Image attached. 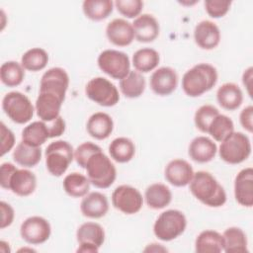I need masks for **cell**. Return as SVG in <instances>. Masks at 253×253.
Segmentation results:
<instances>
[{
	"label": "cell",
	"mask_w": 253,
	"mask_h": 253,
	"mask_svg": "<svg viewBox=\"0 0 253 253\" xmlns=\"http://www.w3.org/2000/svg\"><path fill=\"white\" fill-rule=\"evenodd\" d=\"M189 185L193 196L208 207L219 208L226 202V193L223 187L207 171L194 173Z\"/></svg>",
	"instance_id": "6da1fadb"
},
{
	"label": "cell",
	"mask_w": 253,
	"mask_h": 253,
	"mask_svg": "<svg viewBox=\"0 0 253 253\" xmlns=\"http://www.w3.org/2000/svg\"><path fill=\"white\" fill-rule=\"evenodd\" d=\"M90 184L87 176L78 172H73L65 176L62 186L68 196L72 198H81L88 194Z\"/></svg>",
	"instance_id": "d6a6232c"
},
{
	"label": "cell",
	"mask_w": 253,
	"mask_h": 253,
	"mask_svg": "<svg viewBox=\"0 0 253 253\" xmlns=\"http://www.w3.org/2000/svg\"><path fill=\"white\" fill-rule=\"evenodd\" d=\"M194 40L197 45L202 49H213L220 42L219 28L211 21H201L195 27Z\"/></svg>",
	"instance_id": "2e32d148"
},
{
	"label": "cell",
	"mask_w": 253,
	"mask_h": 253,
	"mask_svg": "<svg viewBox=\"0 0 253 253\" xmlns=\"http://www.w3.org/2000/svg\"><path fill=\"white\" fill-rule=\"evenodd\" d=\"M37 188V177L28 169H17L11 176L9 190L20 197L32 195Z\"/></svg>",
	"instance_id": "7402d4cb"
},
{
	"label": "cell",
	"mask_w": 253,
	"mask_h": 253,
	"mask_svg": "<svg viewBox=\"0 0 253 253\" xmlns=\"http://www.w3.org/2000/svg\"><path fill=\"white\" fill-rule=\"evenodd\" d=\"M0 133H1V156H4L9 152L15 145V135L13 131L8 128L3 122L0 123Z\"/></svg>",
	"instance_id": "7bdbcfd3"
},
{
	"label": "cell",
	"mask_w": 253,
	"mask_h": 253,
	"mask_svg": "<svg viewBox=\"0 0 253 253\" xmlns=\"http://www.w3.org/2000/svg\"><path fill=\"white\" fill-rule=\"evenodd\" d=\"M218 105L227 111L238 109L243 102V93L240 87L232 82H227L218 87L216 91Z\"/></svg>",
	"instance_id": "cb8c5ba5"
},
{
	"label": "cell",
	"mask_w": 253,
	"mask_h": 253,
	"mask_svg": "<svg viewBox=\"0 0 253 253\" xmlns=\"http://www.w3.org/2000/svg\"><path fill=\"white\" fill-rule=\"evenodd\" d=\"M2 110L12 122L23 125L31 121L35 108L25 94L19 91H12L3 97Z\"/></svg>",
	"instance_id": "52a82bcc"
},
{
	"label": "cell",
	"mask_w": 253,
	"mask_h": 253,
	"mask_svg": "<svg viewBox=\"0 0 253 253\" xmlns=\"http://www.w3.org/2000/svg\"><path fill=\"white\" fill-rule=\"evenodd\" d=\"M223 251L226 253H244L248 252V241L245 232L236 226L228 227L223 234Z\"/></svg>",
	"instance_id": "83f0119b"
},
{
	"label": "cell",
	"mask_w": 253,
	"mask_h": 253,
	"mask_svg": "<svg viewBox=\"0 0 253 253\" xmlns=\"http://www.w3.org/2000/svg\"><path fill=\"white\" fill-rule=\"evenodd\" d=\"M252 71H253V68H252V66H250L246 70H244L243 75H242V83L246 87L247 93H248V95L250 97L252 96V92H251V87H252Z\"/></svg>",
	"instance_id": "c3c4849f"
},
{
	"label": "cell",
	"mask_w": 253,
	"mask_h": 253,
	"mask_svg": "<svg viewBox=\"0 0 253 253\" xmlns=\"http://www.w3.org/2000/svg\"><path fill=\"white\" fill-rule=\"evenodd\" d=\"M134 39L139 42H151L159 35L160 27L156 18L150 14H142L132 23Z\"/></svg>",
	"instance_id": "d6986e66"
},
{
	"label": "cell",
	"mask_w": 253,
	"mask_h": 253,
	"mask_svg": "<svg viewBox=\"0 0 253 253\" xmlns=\"http://www.w3.org/2000/svg\"><path fill=\"white\" fill-rule=\"evenodd\" d=\"M112 204L115 209L126 214L138 212L143 205L141 193L129 185L118 186L112 194Z\"/></svg>",
	"instance_id": "30bf717a"
},
{
	"label": "cell",
	"mask_w": 253,
	"mask_h": 253,
	"mask_svg": "<svg viewBox=\"0 0 253 253\" xmlns=\"http://www.w3.org/2000/svg\"><path fill=\"white\" fill-rule=\"evenodd\" d=\"M234 197L236 202L246 208L253 206V169L247 167L238 172L234 179Z\"/></svg>",
	"instance_id": "e0dca14e"
},
{
	"label": "cell",
	"mask_w": 253,
	"mask_h": 253,
	"mask_svg": "<svg viewBox=\"0 0 253 253\" xmlns=\"http://www.w3.org/2000/svg\"><path fill=\"white\" fill-rule=\"evenodd\" d=\"M42 159L41 147L31 146L24 141L17 144L13 151V160L25 168L35 167Z\"/></svg>",
	"instance_id": "f546056e"
},
{
	"label": "cell",
	"mask_w": 253,
	"mask_h": 253,
	"mask_svg": "<svg viewBox=\"0 0 253 253\" xmlns=\"http://www.w3.org/2000/svg\"><path fill=\"white\" fill-rule=\"evenodd\" d=\"M144 199L150 209L161 210L171 203L172 193L165 184L154 183L146 188Z\"/></svg>",
	"instance_id": "d4e9b609"
},
{
	"label": "cell",
	"mask_w": 253,
	"mask_h": 253,
	"mask_svg": "<svg viewBox=\"0 0 253 253\" xmlns=\"http://www.w3.org/2000/svg\"><path fill=\"white\" fill-rule=\"evenodd\" d=\"M217 82V71L209 63H199L185 72L182 89L189 97H199L212 89Z\"/></svg>",
	"instance_id": "7a4b0ae2"
},
{
	"label": "cell",
	"mask_w": 253,
	"mask_h": 253,
	"mask_svg": "<svg viewBox=\"0 0 253 253\" xmlns=\"http://www.w3.org/2000/svg\"><path fill=\"white\" fill-rule=\"evenodd\" d=\"M64 100L65 99L54 93L40 91L35 105L38 117L42 122H51L55 120L60 116L59 113Z\"/></svg>",
	"instance_id": "7c38bea8"
},
{
	"label": "cell",
	"mask_w": 253,
	"mask_h": 253,
	"mask_svg": "<svg viewBox=\"0 0 253 253\" xmlns=\"http://www.w3.org/2000/svg\"><path fill=\"white\" fill-rule=\"evenodd\" d=\"M51 226L47 219L34 215L26 218L20 227L21 237L29 244L44 243L50 236Z\"/></svg>",
	"instance_id": "8fae6325"
},
{
	"label": "cell",
	"mask_w": 253,
	"mask_h": 253,
	"mask_svg": "<svg viewBox=\"0 0 253 253\" xmlns=\"http://www.w3.org/2000/svg\"><path fill=\"white\" fill-rule=\"evenodd\" d=\"M17 170L16 166L10 162H5L1 164V178H0V184L1 187L3 189H7L9 190V182L11 179V176L13 175V173Z\"/></svg>",
	"instance_id": "7dc6e473"
},
{
	"label": "cell",
	"mask_w": 253,
	"mask_h": 253,
	"mask_svg": "<svg viewBox=\"0 0 253 253\" xmlns=\"http://www.w3.org/2000/svg\"><path fill=\"white\" fill-rule=\"evenodd\" d=\"M49 138V132L45 122L36 121L28 125L22 130V141L25 143L40 147Z\"/></svg>",
	"instance_id": "4dcf8cb0"
},
{
	"label": "cell",
	"mask_w": 253,
	"mask_h": 253,
	"mask_svg": "<svg viewBox=\"0 0 253 253\" xmlns=\"http://www.w3.org/2000/svg\"><path fill=\"white\" fill-rule=\"evenodd\" d=\"M145 252L147 251H150V252H159V251H167L166 248L162 247L161 244H157V243H152V244H149L145 249H144Z\"/></svg>",
	"instance_id": "f907efd6"
},
{
	"label": "cell",
	"mask_w": 253,
	"mask_h": 253,
	"mask_svg": "<svg viewBox=\"0 0 253 253\" xmlns=\"http://www.w3.org/2000/svg\"><path fill=\"white\" fill-rule=\"evenodd\" d=\"M0 211H1V221H0V228L4 229L12 224L15 216V212L11 205L8 203L1 201L0 202Z\"/></svg>",
	"instance_id": "ee69618b"
},
{
	"label": "cell",
	"mask_w": 253,
	"mask_h": 253,
	"mask_svg": "<svg viewBox=\"0 0 253 253\" xmlns=\"http://www.w3.org/2000/svg\"><path fill=\"white\" fill-rule=\"evenodd\" d=\"M217 151V146L211 138L201 135L195 137L190 145L188 154L192 160L198 163H207L211 161Z\"/></svg>",
	"instance_id": "44dd1931"
},
{
	"label": "cell",
	"mask_w": 253,
	"mask_h": 253,
	"mask_svg": "<svg viewBox=\"0 0 253 253\" xmlns=\"http://www.w3.org/2000/svg\"><path fill=\"white\" fill-rule=\"evenodd\" d=\"M86 129L90 136L103 140L108 138L114 129V122L110 115L104 112L93 114L87 121Z\"/></svg>",
	"instance_id": "603a6c76"
},
{
	"label": "cell",
	"mask_w": 253,
	"mask_h": 253,
	"mask_svg": "<svg viewBox=\"0 0 253 253\" xmlns=\"http://www.w3.org/2000/svg\"><path fill=\"white\" fill-rule=\"evenodd\" d=\"M223 236L215 230H204L196 238L195 250L198 253H219L223 251Z\"/></svg>",
	"instance_id": "484cf974"
},
{
	"label": "cell",
	"mask_w": 253,
	"mask_h": 253,
	"mask_svg": "<svg viewBox=\"0 0 253 253\" xmlns=\"http://www.w3.org/2000/svg\"><path fill=\"white\" fill-rule=\"evenodd\" d=\"M25 78V68L17 61H6L0 67L1 82L7 87L19 86Z\"/></svg>",
	"instance_id": "d590c367"
},
{
	"label": "cell",
	"mask_w": 253,
	"mask_h": 253,
	"mask_svg": "<svg viewBox=\"0 0 253 253\" xmlns=\"http://www.w3.org/2000/svg\"><path fill=\"white\" fill-rule=\"evenodd\" d=\"M69 86V76L61 67H52L45 71L40 82V91L54 93L65 99L66 91Z\"/></svg>",
	"instance_id": "4fadbf2b"
},
{
	"label": "cell",
	"mask_w": 253,
	"mask_h": 253,
	"mask_svg": "<svg viewBox=\"0 0 253 253\" xmlns=\"http://www.w3.org/2000/svg\"><path fill=\"white\" fill-rule=\"evenodd\" d=\"M234 131V124L232 120L222 114H218L210 124L208 132L214 140L221 142L229 134Z\"/></svg>",
	"instance_id": "74e56055"
},
{
	"label": "cell",
	"mask_w": 253,
	"mask_h": 253,
	"mask_svg": "<svg viewBox=\"0 0 253 253\" xmlns=\"http://www.w3.org/2000/svg\"><path fill=\"white\" fill-rule=\"evenodd\" d=\"M102 148L97 145L96 143H93L91 141H86L81 143L76 147L74 150V159L76 163L81 167L84 168L86 167L88 159L96 152L101 151Z\"/></svg>",
	"instance_id": "60d3db41"
},
{
	"label": "cell",
	"mask_w": 253,
	"mask_h": 253,
	"mask_svg": "<svg viewBox=\"0 0 253 253\" xmlns=\"http://www.w3.org/2000/svg\"><path fill=\"white\" fill-rule=\"evenodd\" d=\"M239 122L245 130L248 132L253 131V107L251 105L245 107L240 112Z\"/></svg>",
	"instance_id": "bcb514c9"
},
{
	"label": "cell",
	"mask_w": 253,
	"mask_h": 253,
	"mask_svg": "<svg viewBox=\"0 0 253 253\" xmlns=\"http://www.w3.org/2000/svg\"><path fill=\"white\" fill-rule=\"evenodd\" d=\"M86 96L96 104L103 107H113L120 101L119 90L107 78H92L85 87Z\"/></svg>",
	"instance_id": "ba28073f"
},
{
	"label": "cell",
	"mask_w": 253,
	"mask_h": 253,
	"mask_svg": "<svg viewBox=\"0 0 253 253\" xmlns=\"http://www.w3.org/2000/svg\"><path fill=\"white\" fill-rule=\"evenodd\" d=\"M106 36L117 46L129 45L134 40L132 24L125 19H114L106 27Z\"/></svg>",
	"instance_id": "ac0fdd59"
},
{
	"label": "cell",
	"mask_w": 253,
	"mask_h": 253,
	"mask_svg": "<svg viewBox=\"0 0 253 253\" xmlns=\"http://www.w3.org/2000/svg\"><path fill=\"white\" fill-rule=\"evenodd\" d=\"M231 1L229 0H206L205 9L211 18H221L229 11Z\"/></svg>",
	"instance_id": "b9f144b4"
},
{
	"label": "cell",
	"mask_w": 253,
	"mask_h": 253,
	"mask_svg": "<svg viewBox=\"0 0 253 253\" xmlns=\"http://www.w3.org/2000/svg\"><path fill=\"white\" fill-rule=\"evenodd\" d=\"M109 153L113 160L118 163L130 161L135 154V145L131 139L121 136L112 140L109 145Z\"/></svg>",
	"instance_id": "f1b7e54d"
},
{
	"label": "cell",
	"mask_w": 253,
	"mask_h": 253,
	"mask_svg": "<svg viewBox=\"0 0 253 253\" xmlns=\"http://www.w3.org/2000/svg\"><path fill=\"white\" fill-rule=\"evenodd\" d=\"M194 176L192 165L184 159H173L165 167L164 177L175 187H185L190 184Z\"/></svg>",
	"instance_id": "9a60e30c"
},
{
	"label": "cell",
	"mask_w": 253,
	"mask_h": 253,
	"mask_svg": "<svg viewBox=\"0 0 253 253\" xmlns=\"http://www.w3.org/2000/svg\"><path fill=\"white\" fill-rule=\"evenodd\" d=\"M48 62L47 52L41 47H33L27 50L21 58L22 66L29 71L37 72L42 70Z\"/></svg>",
	"instance_id": "8d00e7d4"
},
{
	"label": "cell",
	"mask_w": 253,
	"mask_h": 253,
	"mask_svg": "<svg viewBox=\"0 0 253 253\" xmlns=\"http://www.w3.org/2000/svg\"><path fill=\"white\" fill-rule=\"evenodd\" d=\"M219 114V111L212 105H203L195 113L194 123L199 130L207 133L211 121Z\"/></svg>",
	"instance_id": "f35d334b"
},
{
	"label": "cell",
	"mask_w": 253,
	"mask_h": 253,
	"mask_svg": "<svg viewBox=\"0 0 253 253\" xmlns=\"http://www.w3.org/2000/svg\"><path fill=\"white\" fill-rule=\"evenodd\" d=\"M81 213L88 218H101L109 211V201L100 192H91L84 196L80 204Z\"/></svg>",
	"instance_id": "ffe728a7"
},
{
	"label": "cell",
	"mask_w": 253,
	"mask_h": 253,
	"mask_svg": "<svg viewBox=\"0 0 253 253\" xmlns=\"http://www.w3.org/2000/svg\"><path fill=\"white\" fill-rule=\"evenodd\" d=\"M112 0H85L82 4L84 15L92 21H102L113 12Z\"/></svg>",
	"instance_id": "e575fe53"
},
{
	"label": "cell",
	"mask_w": 253,
	"mask_h": 253,
	"mask_svg": "<svg viewBox=\"0 0 253 253\" xmlns=\"http://www.w3.org/2000/svg\"><path fill=\"white\" fill-rule=\"evenodd\" d=\"M177 85L178 75L169 66L156 69L150 76V88L156 95L168 96L175 91Z\"/></svg>",
	"instance_id": "5bb4252c"
},
{
	"label": "cell",
	"mask_w": 253,
	"mask_h": 253,
	"mask_svg": "<svg viewBox=\"0 0 253 253\" xmlns=\"http://www.w3.org/2000/svg\"><path fill=\"white\" fill-rule=\"evenodd\" d=\"M45 123L48 128L49 138L60 136L65 131L66 125H65V121L61 116H59L58 118H56L51 122H45Z\"/></svg>",
	"instance_id": "f6af8a7d"
},
{
	"label": "cell",
	"mask_w": 253,
	"mask_h": 253,
	"mask_svg": "<svg viewBox=\"0 0 253 253\" xmlns=\"http://www.w3.org/2000/svg\"><path fill=\"white\" fill-rule=\"evenodd\" d=\"M185 214L178 210H167L159 214L153 225L154 235L162 241H171L179 237L186 229Z\"/></svg>",
	"instance_id": "5b68a950"
},
{
	"label": "cell",
	"mask_w": 253,
	"mask_h": 253,
	"mask_svg": "<svg viewBox=\"0 0 253 253\" xmlns=\"http://www.w3.org/2000/svg\"><path fill=\"white\" fill-rule=\"evenodd\" d=\"M76 239L79 244H90L100 248L105 241V230L99 223L88 221L77 228Z\"/></svg>",
	"instance_id": "4316f807"
},
{
	"label": "cell",
	"mask_w": 253,
	"mask_h": 253,
	"mask_svg": "<svg viewBox=\"0 0 253 253\" xmlns=\"http://www.w3.org/2000/svg\"><path fill=\"white\" fill-rule=\"evenodd\" d=\"M99 68L114 79H123L130 71L128 56L120 50L105 49L97 59Z\"/></svg>",
	"instance_id": "9c48e42d"
},
{
	"label": "cell",
	"mask_w": 253,
	"mask_h": 253,
	"mask_svg": "<svg viewBox=\"0 0 253 253\" xmlns=\"http://www.w3.org/2000/svg\"><path fill=\"white\" fill-rule=\"evenodd\" d=\"M145 79L138 71L130 70L128 74L120 80L122 94L129 99L138 98L145 90Z\"/></svg>",
	"instance_id": "1f68e13d"
},
{
	"label": "cell",
	"mask_w": 253,
	"mask_h": 253,
	"mask_svg": "<svg viewBox=\"0 0 253 253\" xmlns=\"http://www.w3.org/2000/svg\"><path fill=\"white\" fill-rule=\"evenodd\" d=\"M86 173L90 183L99 189H107L117 178V169L111 159L101 150L87 161Z\"/></svg>",
	"instance_id": "3957f363"
},
{
	"label": "cell",
	"mask_w": 253,
	"mask_h": 253,
	"mask_svg": "<svg viewBox=\"0 0 253 253\" xmlns=\"http://www.w3.org/2000/svg\"><path fill=\"white\" fill-rule=\"evenodd\" d=\"M76 251L82 253H97L99 251V247L90 244H79V247Z\"/></svg>",
	"instance_id": "681fc988"
},
{
	"label": "cell",
	"mask_w": 253,
	"mask_h": 253,
	"mask_svg": "<svg viewBox=\"0 0 253 253\" xmlns=\"http://www.w3.org/2000/svg\"><path fill=\"white\" fill-rule=\"evenodd\" d=\"M160 61L159 53L150 47L137 49L132 55V65L139 73H147L157 67Z\"/></svg>",
	"instance_id": "836d02e7"
},
{
	"label": "cell",
	"mask_w": 253,
	"mask_h": 253,
	"mask_svg": "<svg viewBox=\"0 0 253 253\" xmlns=\"http://www.w3.org/2000/svg\"><path fill=\"white\" fill-rule=\"evenodd\" d=\"M45 166L47 171L55 177L62 176L74 159V149L66 140L50 142L44 152Z\"/></svg>",
	"instance_id": "277c9868"
},
{
	"label": "cell",
	"mask_w": 253,
	"mask_h": 253,
	"mask_svg": "<svg viewBox=\"0 0 253 253\" xmlns=\"http://www.w3.org/2000/svg\"><path fill=\"white\" fill-rule=\"evenodd\" d=\"M114 5L121 15L132 19L137 18L141 13L143 2L141 0H117Z\"/></svg>",
	"instance_id": "ab89813d"
},
{
	"label": "cell",
	"mask_w": 253,
	"mask_h": 253,
	"mask_svg": "<svg viewBox=\"0 0 253 253\" xmlns=\"http://www.w3.org/2000/svg\"><path fill=\"white\" fill-rule=\"evenodd\" d=\"M251 149L249 137L243 132L233 131L221 141L218 154L228 164H239L250 156Z\"/></svg>",
	"instance_id": "8992f818"
}]
</instances>
